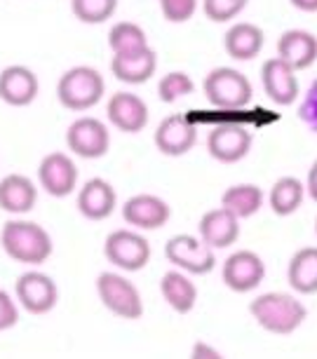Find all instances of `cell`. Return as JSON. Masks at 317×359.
<instances>
[{"instance_id":"cell-1","label":"cell","mask_w":317,"mask_h":359,"mask_svg":"<svg viewBox=\"0 0 317 359\" xmlns=\"http://www.w3.org/2000/svg\"><path fill=\"white\" fill-rule=\"evenodd\" d=\"M249 313L254 322L268 334L289 336L306 322V306L292 294H280V291H268V294L256 296L249 303Z\"/></svg>"},{"instance_id":"cell-2","label":"cell","mask_w":317,"mask_h":359,"mask_svg":"<svg viewBox=\"0 0 317 359\" xmlns=\"http://www.w3.org/2000/svg\"><path fill=\"white\" fill-rule=\"evenodd\" d=\"M0 245L12 261L26 266H40L52 256L50 233L33 221L10 219L0 230Z\"/></svg>"},{"instance_id":"cell-3","label":"cell","mask_w":317,"mask_h":359,"mask_svg":"<svg viewBox=\"0 0 317 359\" xmlns=\"http://www.w3.org/2000/svg\"><path fill=\"white\" fill-rule=\"evenodd\" d=\"M106 92L101 73L92 66H73L59 78L57 99L69 111H87L97 106Z\"/></svg>"},{"instance_id":"cell-4","label":"cell","mask_w":317,"mask_h":359,"mask_svg":"<svg viewBox=\"0 0 317 359\" xmlns=\"http://www.w3.org/2000/svg\"><path fill=\"white\" fill-rule=\"evenodd\" d=\"M205 97L217 111H245L252 101V83L235 69H214L205 78Z\"/></svg>"},{"instance_id":"cell-5","label":"cell","mask_w":317,"mask_h":359,"mask_svg":"<svg viewBox=\"0 0 317 359\" xmlns=\"http://www.w3.org/2000/svg\"><path fill=\"white\" fill-rule=\"evenodd\" d=\"M97 294L104 308L120 320H139L144 315L141 294L127 277L118 273H101L97 277Z\"/></svg>"},{"instance_id":"cell-6","label":"cell","mask_w":317,"mask_h":359,"mask_svg":"<svg viewBox=\"0 0 317 359\" xmlns=\"http://www.w3.org/2000/svg\"><path fill=\"white\" fill-rule=\"evenodd\" d=\"M104 256L111 266H116L125 273H139L151 261V245L144 235L134 230L120 228L106 237L104 242Z\"/></svg>"},{"instance_id":"cell-7","label":"cell","mask_w":317,"mask_h":359,"mask_svg":"<svg viewBox=\"0 0 317 359\" xmlns=\"http://www.w3.org/2000/svg\"><path fill=\"white\" fill-rule=\"evenodd\" d=\"M165 256L172 266H177L188 275H209L217 268L214 249L207 247L200 237H191V235L170 237L165 245Z\"/></svg>"},{"instance_id":"cell-8","label":"cell","mask_w":317,"mask_h":359,"mask_svg":"<svg viewBox=\"0 0 317 359\" xmlns=\"http://www.w3.org/2000/svg\"><path fill=\"white\" fill-rule=\"evenodd\" d=\"M15 294L19 306L31 315H47L50 310H55L59 301V289L55 280L45 273H36V270L17 277Z\"/></svg>"},{"instance_id":"cell-9","label":"cell","mask_w":317,"mask_h":359,"mask_svg":"<svg viewBox=\"0 0 317 359\" xmlns=\"http://www.w3.org/2000/svg\"><path fill=\"white\" fill-rule=\"evenodd\" d=\"M66 146L73 151V155L83 160L104 158L111 148L109 127L97 118H78L66 130Z\"/></svg>"},{"instance_id":"cell-10","label":"cell","mask_w":317,"mask_h":359,"mask_svg":"<svg viewBox=\"0 0 317 359\" xmlns=\"http://www.w3.org/2000/svg\"><path fill=\"white\" fill-rule=\"evenodd\" d=\"M224 284L235 294H249L259 289L263 277H266V263L259 254L242 249V252L231 254L224 261Z\"/></svg>"},{"instance_id":"cell-11","label":"cell","mask_w":317,"mask_h":359,"mask_svg":"<svg viewBox=\"0 0 317 359\" xmlns=\"http://www.w3.org/2000/svg\"><path fill=\"white\" fill-rule=\"evenodd\" d=\"M252 148V134L240 123H221L209 132L207 151L217 162L233 165L240 162Z\"/></svg>"},{"instance_id":"cell-12","label":"cell","mask_w":317,"mask_h":359,"mask_svg":"<svg viewBox=\"0 0 317 359\" xmlns=\"http://www.w3.org/2000/svg\"><path fill=\"white\" fill-rule=\"evenodd\" d=\"M195 141H198V125L184 113L167 115L155 130V146L167 158L186 155L195 146Z\"/></svg>"},{"instance_id":"cell-13","label":"cell","mask_w":317,"mask_h":359,"mask_svg":"<svg viewBox=\"0 0 317 359\" xmlns=\"http://www.w3.org/2000/svg\"><path fill=\"white\" fill-rule=\"evenodd\" d=\"M38 181L45 188V193L52 195V198H69L78 184V167L71 155L50 153L45 155L38 167Z\"/></svg>"},{"instance_id":"cell-14","label":"cell","mask_w":317,"mask_h":359,"mask_svg":"<svg viewBox=\"0 0 317 359\" xmlns=\"http://www.w3.org/2000/svg\"><path fill=\"white\" fill-rule=\"evenodd\" d=\"M106 115H109L111 125L125 134H139L148 125V106L146 101L132 92H116L106 106Z\"/></svg>"},{"instance_id":"cell-15","label":"cell","mask_w":317,"mask_h":359,"mask_svg":"<svg viewBox=\"0 0 317 359\" xmlns=\"http://www.w3.org/2000/svg\"><path fill=\"white\" fill-rule=\"evenodd\" d=\"M261 83H263V90L268 94V99H271L275 106H292L296 97H299L296 71L278 57L263 62Z\"/></svg>"},{"instance_id":"cell-16","label":"cell","mask_w":317,"mask_h":359,"mask_svg":"<svg viewBox=\"0 0 317 359\" xmlns=\"http://www.w3.org/2000/svg\"><path fill=\"white\" fill-rule=\"evenodd\" d=\"M172 216L170 205L158 198V195H134L123 205V219L130 223V226L139 228V230H158L163 228Z\"/></svg>"},{"instance_id":"cell-17","label":"cell","mask_w":317,"mask_h":359,"mask_svg":"<svg viewBox=\"0 0 317 359\" xmlns=\"http://www.w3.org/2000/svg\"><path fill=\"white\" fill-rule=\"evenodd\" d=\"M40 90L38 76L29 66H8L0 73V99L8 106L24 108L36 101Z\"/></svg>"},{"instance_id":"cell-18","label":"cell","mask_w":317,"mask_h":359,"mask_svg":"<svg viewBox=\"0 0 317 359\" xmlns=\"http://www.w3.org/2000/svg\"><path fill=\"white\" fill-rule=\"evenodd\" d=\"M200 240L212 249H226L238 242L240 237V219H235L224 207L209 209L198 223Z\"/></svg>"},{"instance_id":"cell-19","label":"cell","mask_w":317,"mask_h":359,"mask_svg":"<svg viewBox=\"0 0 317 359\" xmlns=\"http://www.w3.org/2000/svg\"><path fill=\"white\" fill-rule=\"evenodd\" d=\"M278 59L294 71H306L317 62V38L310 31L292 29L278 40Z\"/></svg>"},{"instance_id":"cell-20","label":"cell","mask_w":317,"mask_h":359,"mask_svg":"<svg viewBox=\"0 0 317 359\" xmlns=\"http://www.w3.org/2000/svg\"><path fill=\"white\" fill-rule=\"evenodd\" d=\"M116 202H118L116 188L109 181L90 179L78 193V212L90 221H104L113 214Z\"/></svg>"},{"instance_id":"cell-21","label":"cell","mask_w":317,"mask_h":359,"mask_svg":"<svg viewBox=\"0 0 317 359\" xmlns=\"http://www.w3.org/2000/svg\"><path fill=\"white\" fill-rule=\"evenodd\" d=\"M38 202L36 184L24 174H8L0 181V209L8 214H29Z\"/></svg>"},{"instance_id":"cell-22","label":"cell","mask_w":317,"mask_h":359,"mask_svg":"<svg viewBox=\"0 0 317 359\" xmlns=\"http://www.w3.org/2000/svg\"><path fill=\"white\" fill-rule=\"evenodd\" d=\"M160 294L167 301L174 313L188 315L198 303V287L193 284L191 277H186L184 270H170L160 280Z\"/></svg>"},{"instance_id":"cell-23","label":"cell","mask_w":317,"mask_h":359,"mask_svg":"<svg viewBox=\"0 0 317 359\" xmlns=\"http://www.w3.org/2000/svg\"><path fill=\"white\" fill-rule=\"evenodd\" d=\"M263 31L256 24L242 22L233 24L224 36V47L228 57H233L235 62H252L254 57H259L263 47Z\"/></svg>"},{"instance_id":"cell-24","label":"cell","mask_w":317,"mask_h":359,"mask_svg":"<svg viewBox=\"0 0 317 359\" xmlns=\"http://www.w3.org/2000/svg\"><path fill=\"white\" fill-rule=\"evenodd\" d=\"M155 69H158V54L151 47L132 57H113L111 59V73L120 83L125 85H144L153 78Z\"/></svg>"},{"instance_id":"cell-25","label":"cell","mask_w":317,"mask_h":359,"mask_svg":"<svg viewBox=\"0 0 317 359\" xmlns=\"http://www.w3.org/2000/svg\"><path fill=\"white\" fill-rule=\"evenodd\" d=\"M287 280L296 294H317V247H303L292 256L287 268Z\"/></svg>"},{"instance_id":"cell-26","label":"cell","mask_w":317,"mask_h":359,"mask_svg":"<svg viewBox=\"0 0 317 359\" xmlns=\"http://www.w3.org/2000/svg\"><path fill=\"white\" fill-rule=\"evenodd\" d=\"M263 202H266V195H263V191L256 184H235L226 188L224 195H221V207L240 221L252 219L254 214H259Z\"/></svg>"},{"instance_id":"cell-27","label":"cell","mask_w":317,"mask_h":359,"mask_svg":"<svg viewBox=\"0 0 317 359\" xmlns=\"http://www.w3.org/2000/svg\"><path fill=\"white\" fill-rule=\"evenodd\" d=\"M303 195H306V186L296 176H282V179L275 181L271 193H268V205H271L273 214L285 219V216H292L303 205Z\"/></svg>"},{"instance_id":"cell-28","label":"cell","mask_w":317,"mask_h":359,"mask_svg":"<svg viewBox=\"0 0 317 359\" xmlns=\"http://www.w3.org/2000/svg\"><path fill=\"white\" fill-rule=\"evenodd\" d=\"M109 47L113 50V57H132L148 50L146 31L139 24L132 22H118L109 31Z\"/></svg>"},{"instance_id":"cell-29","label":"cell","mask_w":317,"mask_h":359,"mask_svg":"<svg viewBox=\"0 0 317 359\" xmlns=\"http://www.w3.org/2000/svg\"><path fill=\"white\" fill-rule=\"evenodd\" d=\"M118 0H71V12L83 24H104L116 15Z\"/></svg>"},{"instance_id":"cell-30","label":"cell","mask_w":317,"mask_h":359,"mask_svg":"<svg viewBox=\"0 0 317 359\" xmlns=\"http://www.w3.org/2000/svg\"><path fill=\"white\" fill-rule=\"evenodd\" d=\"M193 90H195V85H193L191 76H186L184 71H172L160 80L158 97H160V101H165V104H174V101H179L181 97L191 94Z\"/></svg>"},{"instance_id":"cell-31","label":"cell","mask_w":317,"mask_h":359,"mask_svg":"<svg viewBox=\"0 0 317 359\" xmlns=\"http://www.w3.org/2000/svg\"><path fill=\"white\" fill-rule=\"evenodd\" d=\"M249 0H205L202 3V10H205V17L214 24H224L231 22L240 15L242 10L247 8Z\"/></svg>"},{"instance_id":"cell-32","label":"cell","mask_w":317,"mask_h":359,"mask_svg":"<svg viewBox=\"0 0 317 359\" xmlns=\"http://www.w3.org/2000/svg\"><path fill=\"white\" fill-rule=\"evenodd\" d=\"M195 10H198V0H160V12L172 24L188 22Z\"/></svg>"},{"instance_id":"cell-33","label":"cell","mask_w":317,"mask_h":359,"mask_svg":"<svg viewBox=\"0 0 317 359\" xmlns=\"http://www.w3.org/2000/svg\"><path fill=\"white\" fill-rule=\"evenodd\" d=\"M299 118L303 120V125H306L310 132L317 134V80H313V85L308 87L306 97L301 101Z\"/></svg>"},{"instance_id":"cell-34","label":"cell","mask_w":317,"mask_h":359,"mask_svg":"<svg viewBox=\"0 0 317 359\" xmlns=\"http://www.w3.org/2000/svg\"><path fill=\"white\" fill-rule=\"evenodd\" d=\"M19 322L17 303L8 291L0 289V331H8Z\"/></svg>"},{"instance_id":"cell-35","label":"cell","mask_w":317,"mask_h":359,"mask_svg":"<svg viewBox=\"0 0 317 359\" xmlns=\"http://www.w3.org/2000/svg\"><path fill=\"white\" fill-rule=\"evenodd\" d=\"M191 359H226V357L221 355L214 345H209L205 341H198L191 350Z\"/></svg>"},{"instance_id":"cell-36","label":"cell","mask_w":317,"mask_h":359,"mask_svg":"<svg viewBox=\"0 0 317 359\" xmlns=\"http://www.w3.org/2000/svg\"><path fill=\"white\" fill-rule=\"evenodd\" d=\"M306 191L308 195L317 202V160L313 162V167H310L308 172V181H306Z\"/></svg>"},{"instance_id":"cell-37","label":"cell","mask_w":317,"mask_h":359,"mask_svg":"<svg viewBox=\"0 0 317 359\" xmlns=\"http://www.w3.org/2000/svg\"><path fill=\"white\" fill-rule=\"evenodd\" d=\"M289 3H292V8H296L299 12H308V15L317 12V0H289Z\"/></svg>"},{"instance_id":"cell-38","label":"cell","mask_w":317,"mask_h":359,"mask_svg":"<svg viewBox=\"0 0 317 359\" xmlns=\"http://www.w3.org/2000/svg\"><path fill=\"white\" fill-rule=\"evenodd\" d=\"M315 233H317V221H315Z\"/></svg>"}]
</instances>
